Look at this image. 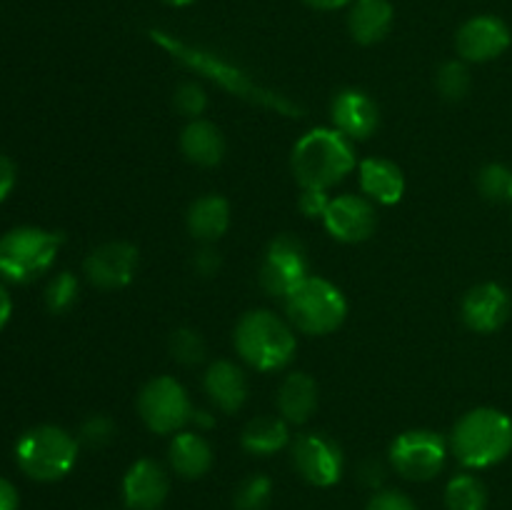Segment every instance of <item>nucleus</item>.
I'll return each instance as SVG.
<instances>
[{
	"mask_svg": "<svg viewBox=\"0 0 512 510\" xmlns=\"http://www.w3.org/2000/svg\"><path fill=\"white\" fill-rule=\"evenodd\" d=\"M290 168L300 188L330 190L358 168V155L338 128H313L293 145Z\"/></svg>",
	"mask_w": 512,
	"mask_h": 510,
	"instance_id": "f03ea898",
	"label": "nucleus"
},
{
	"mask_svg": "<svg viewBox=\"0 0 512 510\" xmlns=\"http://www.w3.org/2000/svg\"><path fill=\"white\" fill-rule=\"evenodd\" d=\"M445 508L448 510H485L488 508V490L483 480L470 473H460L445 485Z\"/></svg>",
	"mask_w": 512,
	"mask_h": 510,
	"instance_id": "a878e982",
	"label": "nucleus"
},
{
	"mask_svg": "<svg viewBox=\"0 0 512 510\" xmlns=\"http://www.w3.org/2000/svg\"><path fill=\"white\" fill-rule=\"evenodd\" d=\"M80 440L60 425H35L15 443L18 468L38 483H55L65 478L78 463Z\"/></svg>",
	"mask_w": 512,
	"mask_h": 510,
	"instance_id": "39448f33",
	"label": "nucleus"
},
{
	"mask_svg": "<svg viewBox=\"0 0 512 510\" xmlns=\"http://www.w3.org/2000/svg\"><path fill=\"white\" fill-rule=\"evenodd\" d=\"M450 443L440 433L428 428H413L400 433L390 443V465L403 475L405 480L415 483H428L440 470L445 468L448 460Z\"/></svg>",
	"mask_w": 512,
	"mask_h": 510,
	"instance_id": "1a4fd4ad",
	"label": "nucleus"
},
{
	"mask_svg": "<svg viewBox=\"0 0 512 510\" xmlns=\"http://www.w3.org/2000/svg\"><path fill=\"white\" fill-rule=\"evenodd\" d=\"M10 313H13V300H10L8 290H5V285L0 283V330L8 325L10 320Z\"/></svg>",
	"mask_w": 512,
	"mask_h": 510,
	"instance_id": "a19ab883",
	"label": "nucleus"
},
{
	"mask_svg": "<svg viewBox=\"0 0 512 510\" xmlns=\"http://www.w3.org/2000/svg\"><path fill=\"white\" fill-rule=\"evenodd\" d=\"M385 480V470L378 460H368L363 465V483L370 485V488H380V483Z\"/></svg>",
	"mask_w": 512,
	"mask_h": 510,
	"instance_id": "58836bf2",
	"label": "nucleus"
},
{
	"mask_svg": "<svg viewBox=\"0 0 512 510\" xmlns=\"http://www.w3.org/2000/svg\"><path fill=\"white\" fill-rule=\"evenodd\" d=\"M365 510H418V505L403 490H378Z\"/></svg>",
	"mask_w": 512,
	"mask_h": 510,
	"instance_id": "72a5a7b5",
	"label": "nucleus"
},
{
	"mask_svg": "<svg viewBox=\"0 0 512 510\" xmlns=\"http://www.w3.org/2000/svg\"><path fill=\"white\" fill-rule=\"evenodd\" d=\"M173 105L188 120H198L205 113V108H208V95H205L203 85L195 83V80H188V83H180L175 88Z\"/></svg>",
	"mask_w": 512,
	"mask_h": 510,
	"instance_id": "2f4dec72",
	"label": "nucleus"
},
{
	"mask_svg": "<svg viewBox=\"0 0 512 510\" xmlns=\"http://www.w3.org/2000/svg\"><path fill=\"white\" fill-rule=\"evenodd\" d=\"M360 190L373 203L398 205L405 195V175L398 163L388 158H365L358 163Z\"/></svg>",
	"mask_w": 512,
	"mask_h": 510,
	"instance_id": "6ab92c4d",
	"label": "nucleus"
},
{
	"mask_svg": "<svg viewBox=\"0 0 512 510\" xmlns=\"http://www.w3.org/2000/svg\"><path fill=\"white\" fill-rule=\"evenodd\" d=\"M170 355L178 360L180 365H198L205 360V340L198 330L193 328H178L170 335Z\"/></svg>",
	"mask_w": 512,
	"mask_h": 510,
	"instance_id": "7c9ffc66",
	"label": "nucleus"
},
{
	"mask_svg": "<svg viewBox=\"0 0 512 510\" xmlns=\"http://www.w3.org/2000/svg\"><path fill=\"white\" fill-rule=\"evenodd\" d=\"M190 238L203 245H213L228 233L230 228V203L218 193L200 195L190 203L185 213Z\"/></svg>",
	"mask_w": 512,
	"mask_h": 510,
	"instance_id": "aec40b11",
	"label": "nucleus"
},
{
	"mask_svg": "<svg viewBox=\"0 0 512 510\" xmlns=\"http://www.w3.org/2000/svg\"><path fill=\"white\" fill-rule=\"evenodd\" d=\"M290 443V423L280 415H258L240 435V445L250 455H273Z\"/></svg>",
	"mask_w": 512,
	"mask_h": 510,
	"instance_id": "393cba45",
	"label": "nucleus"
},
{
	"mask_svg": "<svg viewBox=\"0 0 512 510\" xmlns=\"http://www.w3.org/2000/svg\"><path fill=\"white\" fill-rule=\"evenodd\" d=\"M193 268H195V273L203 275V278H213V275L218 273V270H220V255L215 253L213 245H203V248L195 253Z\"/></svg>",
	"mask_w": 512,
	"mask_h": 510,
	"instance_id": "c9c22d12",
	"label": "nucleus"
},
{
	"mask_svg": "<svg viewBox=\"0 0 512 510\" xmlns=\"http://www.w3.org/2000/svg\"><path fill=\"white\" fill-rule=\"evenodd\" d=\"M510 28L498 15H475L455 33V50L465 63H490L510 48Z\"/></svg>",
	"mask_w": 512,
	"mask_h": 510,
	"instance_id": "4468645a",
	"label": "nucleus"
},
{
	"mask_svg": "<svg viewBox=\"0 0 512 510\" xmlns=\"http://www.w3.org/2000/svg\"><path fill=\"white\" fill-rule=\"evenodd\" d=\"M168 463L175 475L185 480H198L213 468V448L208 440L193 430H180L168 445Z\"/></svg>",
	"mask_w": 512,
	"mask_h": 510,
	"instance_id": "4be33fe9",
	"label": "nucleus"
},
{
	"mask_svg": "<svg viewBox=\"0 0 512 510\" xmlns=\"http://www.w3.org/2000/svg\"><path fill=\"white\" fill-rule=\"evenodd\" d=\"M283 303L288 323L305 335H330L348 318L343 290L320 275H308Z\"/></svg>",
	"mask_w": 512,
	"mask_h": 510,
	"instance_id": "423d86ee",
	"label": "nucleus"
},
{
	"mask_svg": "<svg viewBox=\"0 0 512 510\" xmlns=\"http://www.w3.org/2000/svg\"><path fill=\"white\" fill-rule=\"evenodd\" d=\"M273 498V480L263 473H253L235 488V510H265Z\"/></svg>",
	"mask_w": 512,
	"mask_h": 510,
	"instance_id": "c756f323",
	"label": "nucleus"
},
{
	"mask_svg": "<svg viewBox=\"0 0 512 510\" xmlns=\"http://www.w3.org/2000/svg\"><path fill=\"white\" fill-rule=\"evenodd\" d=\"M450 450L465 468L498 465L512 450V420L498 408H473L455 423Z\"/></svg>",
	"mask_w": 512,
	"mask_h": 510,
	"instance_id": "20e7f679",
	"label": "nucleus"
},
{
	"mask_svg": "<svg viewBox=\"0 0 512 510\" xmlns=\"http://www.w3.org/2000/svg\"><path fill=\"white\" fill-rule=\"evenodd\" d=\"M180 150L185 160L198 168H215L225 158V138L218 125L210 120H188V125L180 133Z\"/></svg>",
	"mask_w": 512,
	"mask_h": 510,
	"instance_id": "5701e85b",
	"label": "nucleus"
},
{
	"mask_svg": "<svg viewBox=\"0 0 512 510\" xmlns=\"http://www.w3.org/2000/svg\"><path fill=\"white\" fill-rule=\"evenodd\" d=\"M163 3H168V5H173V8H185V5H190V3H195V0H163Z\"/></svg>",
	"mask_w": 512,
	"mask_h": 510,
	"instance_id": "37998d69",
	"label": "nucleus"
},
{
	"mask_svg": "<svg viewBox=\"0 0 512 510\" xmlns=\"http://www.w3.org/2000/svg\"><path fill=\"white\" fill-rule=\"evenodd\" d=\"M233 345L240 360L260 373H275L293 363L298 353L295 328L273 310H248L238 320Z\"/></svg>",
	"mask_w": 512,
	"mask_h": 510,
	"instance_id": "7ed1b4c3",
	"label": "nucleus"
},
{
	"mask_svg": "<svg viewBox=\"0 0 512 510\" xmlns=\"http://www.w3.org/2000/svg\"><path fill=\"white\" fill-rule=\"evenodd\" d=\"M323 225L338 243H365L373 238L378 228V213L375 203L365 195H338L330 200L328 210L323 215Z\"/></svg>",
	"mask_w": 512,
	"mask_h": 510,
	"instance_id": "ddd939ff",
	"label": "nucleus"
},
{
	"mask_svg": "<svg viewBox=\"0 0 512 510\" xmlns=\"http://www.w3.org/2000/svg\"><path fill=\"white\" fill-rule=\"evenodd\" d=\"M478 190L488 203H512V170L503 163H488L478 173Z\"/></svg>",
	"mask_w": 512,
	"mask_h": 510,
	"instance_id": "cd10ccee",
	"label": "nucleus"
},
{
	"mask_svg": "<svg viewBox=\"0 0 512 510\" xmlns=\"http://www.w3.org/2000/svg\"><path fill=\"white\" fill-rule=\"evenodd\" d=\"M63 235L53 230L20 225L0 235V278L10 283H33L53 268Z\"/></svg>",
	"mask_w": 512,
	"mask_h": 510,
	"instance_id": "0eeeda50",
	"label": "nucleus"
},
{
	"mask_svg": "<svg viewBox=\"0 0 512 510\" xmlns=\"http://www.w3.org/2000/svg\"><path fill=\"white\" fill-rule=\"evenodd\" d=\"M310 275L308 250L295 235L283 233L270 240L260 260V288L273 298L285 300Z\"/></svg>",
	"mask_w": 512,
	"mask_h": 510,
	"instance_id": "9d476101",
	"label": "nucleus"
},
{
	"mask_svg": "<svg viewBox=\"0 0 512 510\" xmlns=\"http://www.w3.org/2000/svg\"><path fill=\"white\" fill-rule=\"evenodd\" d=\"M80 295V283L70 270H63V273L53 275L50 283L45 285V308L53 315H63L78 303Z\"/></svg>",
	"mask_w": 512,
	"mask_h": 510,
	"instance_id": "c85d7f7f",
	"label": "nucleus"
},
{
	"mask_svg": "<svg viewBox=\"0 0 512 510\" xmlns=\"http://www.w3.org/2000/svg\"><path fill=\"white\" fill-rule=\"evenodd\" d=\"M395 23L390 0H353L348 8L350 38L358 45H375L388 38Z\"/></svg>",
	"mask_w": 512,
	"mask_h": 510,
	"instance_id": "412c9836",
	"label": "nucleus"
},
{
	"mask_svg": "<svg viewBox=\"0 0 512 510\" xmlns=\"http://www.w3.org/2000/svg\"><path fill=\"white\" fill-rule=\"evenodd\" d=\"M290 458L300 478L318 488H333L343 478V450L330 435L303 433L290 445Z\"/></svg>",
	"mask_w": 512,
	"mask_h": 510,
	"instance_id": "9b49d317",
	"label": "nucleus"
},
{
	"mask_svg": "<svg viewBox=\"0 0 512 510\" xmlns=\"http://www.w3.org/2000/svg\"><path fill=\"white\" fill-rule=\"evenodd\" d=\"M435 88L450 103H458L473 88V78H470V68L465 60H445L435 73Z\"/></svg>",
	"mask_w": 512,
	"mask_h": 510,
	"instance_id": "bb28decb",
	"label": "nucleus"
},
{
	"mask_svg": "<svg viewBox=\"0 0 512 510\" xmlns=\"http://www.w3.org/2000/svg\"><path fill=\"white\" fill-rule=\"evenodd\" d=\"M510 293L498 283H478L465 293L460 318L473 333L490 335L503 328L510 318Z\"/></svg>",
	"mask_w": 512,
	"mask_h": 510,
	"instance_id": "2eb2a0df",
	"label": "nucleus"
},
{
	"mask_svg": "<svg viewBox=\"0 0 512 510\" xmlns=\"http://www.w3.org/2000/svg\"><path fill=\"white\" fill-rule=\"evenodd\" d=\"M193 423L198 425V428H213L215 418L208 413V410H195V413H193Z\"/></svg>",
	"mask_w": 512,
	"mask_h": 510,
	"instance_id": "79ce46f5",
	"label": "nucleus"
},
{
	"mask_svg": "<svg viewBox=\"0 0 512 510\" xmlns=\"http://www.w3.org/2000/svg\"><path fill=\"white\" fill-rule=\"evenodd\" d=\"M330 118H333V128L348 135L350 140H368L378 130L380 110L365 90L345 88L335 93L330 103Z\"/></svg>",
	"mask_w": 512,
	"mask_h": 510,
	"instance_id": "f3484780",
	"label": "nucleus"
},
{
	"mask_svg": "<svg viewBox=\"0 0 512 510\" xmlns=\"http://www.w3.org/2000/svg\"><path fill=\"white\" fill-rule=\"evenodd\" d=\"M150 40H153L158 48H163L165 53L173 60H178L180 65H185L193 73L203 75V78L213 80L215 85H220L223 90H228L235 98L245 100L250 105H260V108L275 110L278 115L285 118H300L303 108L295 105L288 95L275 93L268 85L258 83L253 75L245 68H240L238 63L228 60L225 55L215 53V50L203 48V45H193L188 40L178 38L173 33H165V30H148Z\"/></svg>",
	"mask_w": 512,
	"mask_h": 510,
	"instance_id": "f257e3e1",
	"label": "nucleus"
},
{
	"mask_svg": "<svg viewBox=\"0 0 512 510\" xmlns=\"http://www.w3.org/2000/svg\"><path fill=\"white\" fill-rule=\"evenodd\" d=\"M170 478L153 458L135 460L123 478V500L130 510H160L168 500Z\"/></svg>",
	"mask_w": 512,
	"mask_h": 510,
	"instance_id": "dca6fc26",
	"label": "nucleus"
},
{
	"mask_svg": "<svg viewBox=\"0 0 512 510\" xmlns=\"http://www.w3.org/2000/svg\"><path fill=\"white\" fill-rule=\"evenodd\" d=\"M330 195L328 190H315V188H303L300 190V198H298V208L305 218H320L323 220L325 210L330 205Z\"/></svg>",
	"mask_w": 512,
	"mask_h": 510,
	"instance_id": "f704fd0d",
	"label": "nucleus"
},
{
	"mask_svg": "<svg viewBox=\"0 0 512 510\" xmlns=\"http://www.w3.org/2000/svg\"><path fill=\"white\" fill-rule=\"evenodd\" d=\"M20 495L10 480L0 478V510H18Z\"/></svg>",
	"mask_w": 512,
	"mask_h": 510,
	"instance_id": "4c0bfd02",
	"label": "nucleus"
},
{
	"mask_svg": "<svg viewBox=\"0 0 512 510\" xmlns=\"http://www.w3.org/2000/svg\"><path fill=\"white\" fill-rule=\"evenodd\" d=\"M193 403L188 390L170 375H155L140 388L138 415L145 428L158 435H175L193 423Z\"/></svg>",
	"mask_w": 512,
	"mask_h": 510,
	"instance_id": "6e6552de",
	"label": "nucleus"
},
{
	"mask_svg": "<svg viewBox=\"0 0 512 510\" xmlns=\"http://www.w3.org/2000/svg\"><path fill=\"white\" fill-rule=\"evenodd\" d=\"M15 180H18V170H15V163L8 158V155L0 153V203L13 193Z\"/></svg>",
	"mask_w": 512,
	"mask_h": 510,
	"instance_id": "e433bc0d",
	"label": "nucleus"
},
{
	"mask_svg": "<svg viewBox=\"0 0 512 510\" xmlns=\"http://www.w3.org/2000/svg\"><path fill=\"white\" fill-rule=\"evenodd\" d=\"M320 390L318 383L308 373H290L280 383L278 390V413L290 425H305L318 410Z\"/></svg>",
	"mask_w": 512,
	"mask_h": 510,
	"instance_id": "b1692460",
	"label": "nucleus"
},
{
	"mask_svg": "<svg viewBox=\"0 0 512 510\" xmlns=\"http://www.w3.org/2000/svg\"><path fill=\"white\" fill-rule=\"evenodd\" d=\"M308 8L313 10H323V13H330V10H340V8H350L353 0H303Z\"/></svg>",
	"mask_w": 512,
	"mask_h": 510,
	"instance_id": "ea45409f",
	"label": "nucleus"
},
{
	"mask_svg": "<svg viewBox=\"0 0 512 510\" xmlns=\"http://www.w3.org/2000/svg\"><path fill=\"white\" fill-rule=\"evenodd\" d=\"M140 253L133 243L108 240L88 253L83 260V273L90 285L100 290H120L133 283L138 270Z\"/></svg>",
	"mask_w": 512,
	"mask_h": 510,
	"instance_id": "f8f14e48",
	"label": "nucleus"
},
{
	"mask_svg": "<svg viewBox=\"0 0 512 510\" xmlns=\"http://www.w3.org/2000/svg\"><path fill=\"white\" fill-rule=\"evenodd\" d=\"M203 390L220 413H238L248 403L250 385L238 363H233V360H215L205 370Z\"/></svg>",
	"mask_w": 512,
	"mask_h": 510,
	"instance_id": "a211bd4d",
	"label": "nucleus"
},
{
	"mask_svg": "<svg viewBox=\"0 0 512 510\" xmlns=\"http://www.w3.org/2000/svg\"><path fill=\"white\" fill-rule=\"evenodd\" d=\"M115 438V423L110 415H90L80 425L78 440L88 448H105Z\"/></svg>",
	"mask_w": 512,
	"mask_h": 510,
	"instance_id": "473e14b6",
	"label": "nucleus"
}]
</instances>
